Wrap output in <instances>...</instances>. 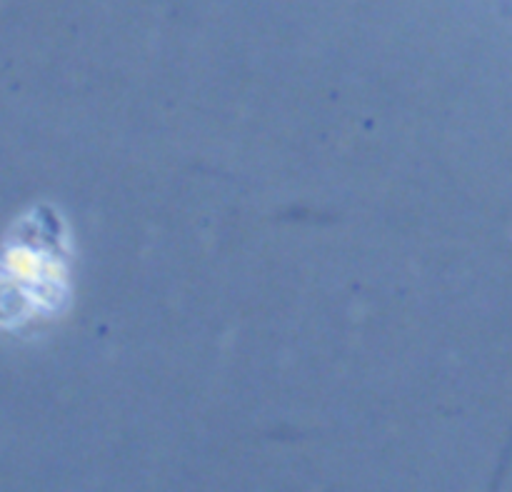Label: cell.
Instances as JSON below:
<instances>
[]
</instances>
